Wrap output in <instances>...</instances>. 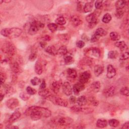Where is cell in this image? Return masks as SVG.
Segmentation results:
<instances>
[{"instance_id":"6da1fadb","label":"cell","mask_w":129,"mask_h":129,"mask_svg":"<svg viewBox=\"0 0 129 129\" xmlns=\"http://www.w3.org/2000/svg\"><path fill=\"white\" fill-rule=\"evenodd\" d=\"M25 114L29 116L33 120H38L42 117L47 118L50 116L51 112L46 108L33 106L27 108Z\"/></svg>"},{"instance_id":"7a4b0ae2","label":"cell","mask_w":129,"mask_h":129,"mask_svg":"<svg viewBox=\"0 0 129 129\" xmlns=\"http://www.w3.org/2000/svg\"><path fill=\"white\" fill-rule=\"evenodd\" d=\"M22 33V30L19 28H5L1 30V34L10 38H15L19 37Z\"/></svg>"},{"instance_id":"3957f363","label":"cell","mask_w":129,"mask_h":129,"mask_svg":"<svg viewBox=\"0 0 129 129\" xmlns=\"http://www.w3.org/2000/svg\"><path fill=\"white\" fill-rule=\"evenodd\" d=\"M73 120L69 117L65 116H57L50 120L51 125L55 126H65L72 123Z\"/></svg>"},{"instance_id":"277c9868","label":"cell","mask_w":129,"mask_h":129,"mask_svg":"<svg viewBox=\"0 0 129 129\" xmlns=\"http://www.w3.org/2000/svg\"><path fill=\"white\" fill-rule=\"evenodd\" d=\"M2 50L9 57L13 56L16 52V48L15 45L10 42L5 43L2 47Z\"/></svg>"},{"instance_id":"5b68a950","label":"cell","mask_w":129,"mask_h":129,"mask_svg":"<svg viewBox=\"0 0 129 129\" xmlns=\"http://www.w3.org/2000/svg\"><path fill=\"white\" fill-rule=\"evenodd\" d=\"M44 27V24L40 21L34 20L31 22L28 29V33L31 35L36 34L37 32Z\"/></svg>"},{"instance_id":"8992f818","label":"cell","mask_w":129,"mask_h":129,"mask_svg":"<svg viewBox=\"0 0 129 129\" xmlns=\"http://www.w3.org/2000/svg\"><path fill=\"white\" fill-rule=\"evenodd\" d=\"M46 99L49 100L54 104L60 106L67 107L68 105V103L66 100L60 97H57L56 96H54L51 94L47 97Z\"/></svg>"},{"instance_id":"52a82bcc","label":"cell","mask_w":129,"mask_h":129,"mask_svg":"<svg viewBox=\"0 0 129 129\" xmlns=\"http://www.w3.org/2000/svg\"><path fill=\"white\" fill-rule=\"evenodd\" d=\"M86 20L89 24V27L91 28L94 27L98 23L97 14L96 13L94 12L91 13L87 16Z\"/></svg>"},{"instance_id":"ba28073f","label":"cell","mask_w":129,"mask_h":129,"mask_svg":"<svg viewBox=\"0 0 129 129\" xmlns=\"http://www.w3.org/2000/svg\"><path fill=\"white\" fill-rule=\"evenodd\" d=\"M6 106L9 109L13 110L16 108L19 104V100L15 98H11L9 99L6 102Z\"/></svg>"},{"instance_id":"9c48e42d","label":"cell","mask_w":129,"mask_h":129,"mask_svg":"<svg viewBox=\"0 0 129 129\" xmlns=\"http://www.w3.org/2000/svg\"><path fill=\"white\" fill-rule=\"evenodd\" d=\"M116 88L114 86H109L105 88L103 91V94L106 97H109L115 94Z\"/></svg>"},{"instance_id":"30bf717a","label":"cell","mask_w":129,"mask_h":129,"mask_svg":"<svg viewBox=\"0 0 129 129\" xmlns=\"http://www.w3.org/2000/svg\"><path fill=\"white\" fill-rule=\"evenodd\" d=\"M91 78V73L89 71H86L80 74L79 82L85 84L87 83Z\"/></svg>"},{"instance_id":"8fae6325","label":"cell","mask_w":129,"mask_h":129,"mask_svg":"<svg viewBox=\"0 0 129 129\" xmlns=\"http://www.w3.org/2000/svg\"><path fill=\"white\" fill-rule=\"evenodd\" d=\"M85 87L84 84L81 82H78L74 85L73 87V92L76 95H78L80 92L83 91L85 89Z\"/></svg>"},{"instance_id":"7c38bea8","label":"cell","mask_w":129,"mask_h":129,"mask_svg":"<svg viewBox=\"0 0 129 129\" xmlns=\"http://www.w3.org/2000/svg\"><path fill=\"white\" fill-rule=\"evenodd\" d=\"M62 91L63 93L66 94L67 96H70L72 94L73 88H72L71 85L69 82H64L62 84Z\"/></svg>"},{"instance_id":"4fadbf2b","label":"cell","mask_w":129,"mask_h":129,"mask_svg":"<svg viewBox=\"0 0 129 129\" xmlns=\"http://www.w3.org/2000/svg\"><path fill=\"white\" fill-rule=\"evenodd\" d=\"M116 74V72L114 67L111 65L109 64L107 67V77L109 79H111L114 77Z\"/></svg>"},{"instance_id":"5bb4252c","label":"cell","mask_w":129,"mask_h":129,"mask_svg":"<svg viewBox=\"0 0 129 129\" xmlns=\"http://www.w3.org/2000/svg\"><path fill=\"white\" fill-rule=\"evenodd\" d=\"M86 53L88 54V55L94 56L96 58H98L100 56V51L99 49L95 47L89 48Z\"/></svg>"},{"instance_id":"9a60e30c","label":"cell","mask_w":129,"mask_h":129,"mask_svg":"<svg viewBox=\"0 0 129 129\" xmlns=\"http://www.w3.org/2000/svg\"><path fill=\"white\" fill-rule=\"evenodd\" d=\"M21 115V112L19 110H17L15 111L10 116L8 120V122L10 124L14 122L20 117Z\"/></svg>"},{"instance_id":"2e32d148","label":"cell","mask_w":129,"mask_h":129,"mask_svg":"<svg viewBox=\"0 0 129 129\" xmlns=\"http://www.w3.org/2000/svg\"><path fill=\"white\" fill-rule=\"evenodd\" d=\"M71 22L72 24L75 27H78L82 23V20L79 16L76 15H73L71 17Z\"/></svg>"},{"instance_id":"e0dca14e","label":"cell","mask_w":129,"mask_h":129,"mask_svg":"<svg viewBox=\"0 0 129 129\" xmlns=\"http://www.w3.org/2000/svg\"><path fill=\"white\" fill-rule=\"evenodd\" d=\"M100 83L98 81L94 82L92 83L89 88L91 92H94V93H97L99 92L100 88Z\"/></svg>"},{"instance_id":"ac0fdd59","label":"cell","mask_w":129,"mask_h":129,"mask_svg":"<svg viewBox=\"0 0 129 129\" xmlns=\"http://www.w3.org/2000/svg\"><path fill=\"white\" fill-rule=\"evenodd\" d=\"M10 68L11 70L15 74H18L20 72V67L19 64L17 61H13L10 63Z\"/></svg>"},{"instance_id":"d6986e66","label":"cell","mask_w":129,"mask_h":129,"mask_svg":"<svg viewBox=\"0 0 129 129\" xmlns=\"http://www.w3.org/2000/svg\"><path fill=\"white\" fill-rule=\"evenodd\" d=\"M60 87V84L58 81H54L50 85V88L51 90L55 94H57L59 91Z\"/></svg>"},{"instance_id":"ffe728a7","label":"cell","mask_w":129,"mask_h":129,"mask_svg":"<svg viewBox=\"0 0 129 129\" xmlns=\"http://www.w3.org/2000/svg\"><path fill=\"white\" fill-rule=\"evenodd\" d=\"M77 104L80 106H83L86 105L88 102L87 99L84 96H81L79 97L76 101Z\"/></svg>"},{"instance_id":"44dd1931","label":"cell","mask_w":129,"mask_h":129,"mask_svg":"<svg viewBox=\"0 0 129 129\" xmlns=\"http://www.w3.org/2000/svg\"><path fill=\"white\" fill-rule=\"evenodd\" d=\"M114 44H115V46L119 48V49L122 51L126 50L127 49V46L125 42L123 41H117L116 43H115Z\"/></svg>"},{"instance_id":"7402d4cb","label":"cell","mask_w":129,"mask_h":129,"mask_svg":"<svg viewBox=\"0 0 129 129\" xmlns=\"http://www.w3.org/2000/svg\"><path fill=\"white\" fill-rule=\"evenodd\" d=\"M67 74L68 77L71 79H75L77 76V71L72 68H69L67 70Z\"/></svg>"},{"instance_id":"603a6c76","label":"cell","mask_w":129,"mask_h":129,"mask_svg":"<svg viewBox=\"0 0 129 129\" xmlns=\"http://www.w3.org/2000/svg\"><path fill=\"white\" fill-rule=\"evenodd\" d=\"M45 50L46 52H47L48 53H49L51 55H55L57 54V50L56 49L55 46L53 45L47 46L45 49Z\"/></svg>"},{"instance_id":"cb8c5ba5","label":"cell","mask_w":129,"mask_h":129,"mask_svg":"<svg viewBox=\"0 0 129 129\" xmlns=\"http://www.w3.org/2000/svg\"><path fill=\"white\" fill-rule=\"evenodd\" d=\"M107 125V121L103 118L98 119L96 122V126L99 128H104Z\"/></svg>"},{"instance_id":"d4e9b609","label":"cell","mask_w":129,"mask_h":129,"mask_svg":"<svg viewBox=\"0 0 129 129\" xmlns=\"http://www.w3.org/2000/svg\"><path fill=\"white\" fill-rule=\"evenodd\" d=\"M35 72L37 75H41L43 72V67L38 60L36 61L35 64Z\"/></svg>"},{"instance_id":"484cf974","label":"cell","mask_w":129,"mask_h":129,"mask_svg":"<svg viewBox=\"0 0 129 129\" xmlns=\"http://www.w3.org/2000/svg\"><path fill=\"white\" fill-rule=\"evenodd\" d=\"M103 71V68L99 65V64H97L95 66L94 69V72L95 76L98 77L99 76Z\"/></svg>"},{"instance_id":"4316f807","label":"cell","mask_w":129,"mask_h":129,"mask_svg":"<svg viewBox=\"0 0 129 129\" xmlns=\"http://www.w3.org/2000/svg\"><path fill=\"white\" fill-rule=\"evenodd\" d=\"M93 7V2H88L85 4V5L84 6L83 8V11L85 13H88L90 12L92 10Z\"/></svg>"},{"instance_id":"83f0119b","label":"cell","mask_w":129,"mask_h":129,"mask_svg":"<svg viewBox=\"0 0 129 129\" xmlns=\"http://www.w3.org/2000/svg\"><path fill=\"white\" fill-rule=\"evenodd\" d=\"M38 94L41 96L42 97L46 99L47 97L50 95V93L49 91L47 89H41L38 92Z\"/></svg>"},{"instance_id":"f1b7e54d","label":"cell","mask_w":129,"mask_h":129,"mask_svg":"<svg viewBox=\"0 0 129 129\" xmlns=\"http://www.w3.org/2000/svg\"><path fill=\"white\" fill-rule=\"evenodd\" d=\"M126 5V2L124 1H116L115 4L116 10H122Z\"/></svg>"},{"instance_id":"f546056e","label":"cell","mask_w":129,"mask_h":129,"mask_svg":"<svg viewBox=\"0 0 129 129\" xmlns=\"http://www.w3.org/2000/svg\"><path fill=\"white\" fill-rule=\"evenodd\" d=\"M95 34L99 37H103L107 35V33L106 30L102 28H98L95 32Z\"/></svg>"},{"instance_id":"4dcf8cb0","label":"cell","mask_w":129,"mask_h":129,"mask_svg":"<svg viewBox=\"0 0 129 129\" xmlns=\"http://www.w3.org/2000/svg\"><path fill=\"white\" fill-rule=\"evenodd\" d=\"M68 53V49L66 46H61L57 49V54L61 55H64Z\"/></svg>"},{"instance_id":"1f68e13d","label":"cell","mask_w":129,"mask_h":129,"mask_svg":"<svg viewBox=\"0 0 129 129\" xmlns=\"http://www.w3.org/2000/svg\"><path fill=\"white\" fill-rule=\"evenodd\" d=\"M110 37L111 38V39L113 41H116L118 40L120 38V35L116 32H111L110 33Z\"/></svg>"},{"instance_id":"d6a6232c","label":"cell","mask_w":129,"mask_h":129,"mask_svg":"<svg viewBox=\"0 0 129 129\" xmlns=\"http://www.w3.org/2000/svg\"><path fill=\"white\" fill-rule=\"evenodd\" d=\"M47 27L51 32H54L57 30L58 26L55 23H49L47 25Z\"/></svg>"},{"instance_id":"836d02e7","label":"cell","mask_w":129,"mask_h":129,"mask_svg":"<svg viewBox=\"0 0 129 129\" xmlns=\"http://www.w3.org/2000/svg\"><path fill=\"white\" fill-rule=\"evenodd\" d=\"M109 125L110 126L113 127H116L118 126L119 124V122L118 120L115 119H110L108 121Z\"/></svg>"},{"instance_id":"e575fe53","label":"cell","mask_w":129,"mask_h":129,"mask_svg":"<svg viewBox=\"0 0 129 129\" xmlns=\"http://www.w3.org/2000/svg\"><path fill=\"white\" fill-rule=\"evenodd\" d=\"M111 16L109 13L105 14L103 16V18L102 19V22L103 23H109L111 21Z\"/></svg>"},{"instance_id":"d590c367","label":"cell","mask_w":129,"mask_h":129,"mask_svg":"<svg viewBox=\"0 0 129 129\" xmlns=\"http://www.w3.org/2000/svg\"><path fill=\"white\" fill-rule=\"evenodd\" d=\"M55 23L59 25H63L66 23V20L64 17L60 16L56 19Z\"/></svg>"},{"instance_id":"8d00e7d4","label":"cell","mask_w":129,"mask_h":129,"mask_svg":"<svg viewBox=\"0 0 129 129\" xmlns=\"http://www.w3.org/2000/svg\"><path fill=\"white\" fill-rule=\"evenodd\" d=\"M36 57H37V49H35V50L33 49V51L31 52V54L29 55L28 59L30 61H32L35 60Z\"/></svg>"},{"instance_id":"74e56055","label":"cell","mask_w":129,"mask_h":129,"mask_svg":"<svg viewBox=\"0 0 129 129\" xmlns=\"http://www.w3.org/2000/svg\"><path fill=\"white\" fill-rule=\"evenodd\" d=\"M117 55H118V53L116 51H115V50L109 51L108 53V57L111 59L116 58Z\"/></svg>"},{"instance_id":"f35d334b","label":"cell","mask_w":129,"mask_h":129,"mask_svg":"<svg viewBox=\"0 0 129 129\" xmlns=\"http://www.w3.org/2000/svg\"><path fill=\"white\" fill-rule=\"evenodd\" d=\"M64 62L66 64H69L72 63L73 61H74V59L73 58L72 56H70V55H67L64 58Z\"/></svg>"},{"instance_id":"ab89813d","label":"cell","mask_w":129,"mask_h":129,"mask_svg":"<svg viewBox=\"0 0 129 129\" xmlns=\"http://www.w3.org/2000/svg\"><path fill=\"white\" fill-rule=\"evenodd\" d=\"M120 93L124 96H128L129 95V92H128V89L126 87H122L120 90Z\"/></svg>"},{"instance_id":"60d3db41","label":"cell","mask_w":129,"mask_h":129,"mask_svg":"<svg viewBox=\"0 0 129 129\" xmlns=\"http://www.w3.org/2000/svg\"><path fill=\"white\" fill-rule=\"evenodd\" d=\"M20 97L24 101H27L30 98V95L27 93L21 92L20 94Z\"/></svg>"},{"instance_id":"b9f144b4","label":"cell","mask_w":129,"mask_h":129,"mask_svg":"<svg viewBox=\"0 0 129 129\" xmlns=\"http://www.w3.org/2000/svg\"><path fill=\"white\" fill-rule=\"evenodd\" d=\"M93 109L91 108H82L81 107V112H83L85 114H88V113H91L92 112H93Z\"/></svg>"},{"instance_id":"7bdbcfd3","label":"cell","mask_w":129,"mask_h":129,"mask_svg":"<svg viewBox=\"0 0 129 129\" xmlns=\"http://www.w3.org/2000/svg\"><path fill=\"white\" fill-rule=\"evenodd\" d=\"M26 92L30 95H32L35 94L36 93V90L30 86H28L26 88Z\"/></svg>"},{"instance_id":"ee69618b","label":"cell","mask_w":129,"mask_h":129,"mask_svg":"<svg viewBox=\"0 0 129 129\" xmlns=\"http://www.w3.org/2000/svg\"><path fill=\"white\" fill-rule=\"evenodd\" d=\"M124 11L123 10H117L115 13V16L116 18L120 19L123 16Z\"/></svg>"},{"instance_id":"f6af8a7d","label":"cell","mask_w":129,"mask_h":129,"mask_svg":"<svg viewBox=\"0 0 129 129\" xmlns=\"http://www.w3.org/2000/svg\"><path fill=\"white\" fill-rule=\"evenodd\" d=\"M41 82V80L37 77H34L31 80V83L33 86H36L39 84Z\"/></svg>"},{"instance_id":"bcb514c9","label":"cell","mask_w":129,"mask_h":129,"mask_svg":"<svg viewBox=\"0 0 129 129\" xmlns=\"http://www.w3.org/2000/svg\"><path fill=\"white\" fill-rule=\"evenodd\" d=\"M89 102L93 106H98V105L99 104V102L97 100H96L94 97H90L89 99Z\"/></svg>"},{"instance_id":"7dc6e473","label":"cell","mask_w":129,"mask_h":129,"mask_svg":"<svg viewBox=\"0 0 129 129\" xmlns=\"http://www.w3.org/2000/svg\"><path fill=\"white\" fill-rule=\"evenodd\" d=\"M103 6V2L101 1H97L95 3V7L97 9H101Z\"/></svg>"},{"instance_id":"c3c4849f","label":"cell","mask_w":129,"mask_h":129,"mask_svg":"<svg viewBox=\"0 0 129 129\" xmlns=\"http://www.w3.org/2000/svg\"><path fill=\"white\" fill-rule=\"evenodd\" d=\"M128 57H129L128 52H124L122 53L121 54V55L120 56L119 59H120V60H126V59L128 58Z\"/></svg>"},{"instance_id":"681fc988","label":"cell","mask_w":129,"mask_h":129,"mask_svg":"<svg viewBox=\"0 0 129 129\" xmlns=\"http://www.w3.org/2000/svg\"><path fill=\"white\" fill-rule=\"evenodd\" d=\"M100 37L97 36V35H96L95 33L91 36V38L90 39V41L91 42H95L96 41H97L99 39Z\"/></svg>"},{"instance_id":"f907efd6","label":"cell","mask_w":129,"mask_h":129,"mask_svg":"<svg viewBox=\"0 0 129 129\" xmlns=\"http://www.w3.org/2000/svg\"><path fill=\"white\" fill-rule=\"evenodd\" d=\"M76 45L78 47L81 48L85 46V42L83 40H79L76 42Z\"/></svg>"},{"instance_id":"816d5d0a","label":"cell","mask_w":129,"mask_h":129,"mask_svg":"<svg viewBox=\"0 0 129 129\" xmlns=\"http://www.w3.org/2000/svg\"><path fill=\"white\" fill-rule=\"evenodd\" d=\"M6 79V76L4 73L1 72V85H3L4 84V82Z\"/></svg>"},{"instance_id":"f5cc1de1","label":"cell","mask_w":129,"mask_h":129,"mask_svg":"<svg viewBox=\"0 0 129 129\" xmlns=\"http://www.w3.org/2000/svg\"><path fill=\"white\" fill-rule=\"evenodd\" d=\"M83 8H84V7H83L82 2H78V5H77V10H78V11L80 12H82L83 11Z\"/></svg>"},{"instance_id":"db71d44e","label":"cell","mask_w":129,"mask_h":129,"mask_svg":"<svg viewBox=\"0 0 129 129\" xmlns=\"http://www.w3.org/2000/svg\"><path fill=\"white\" fill-rule=\"evenodd\" d=\"M70 102L72 103V104H74L76 102V101H77V99L76 98L75 96H72L70 97Z\"/></svg>"},{"instance_id":"11a10c76","label":"cell","mask_w":129,"mask_h":129,"mask_svg":"<svg viewBox=\"0 0 129 129\" xmlns=\"http://www.w3.org/2000/svg\"><path fill=\"white\" fill-rule=\"evenodd\" d=\"M40 90L41 89H45L46 88V83L45 82L44 80H43L42 82H41L40 85Z\"/></svg>"},{"instance_id":"9f6ffc18","label":"cell","mask_w":129,"mask_h":129,"mask_svg":"<svg viewBox=\"0 0 129 129\" xmlns=\"http://www.w3.org/2000/svg\"><path fill=\"white\" fill-rule=\"evenodd\" d=\"M122 128H126L128 129L129 128V122L128 121H127L126 122H125L122 126L121 127Z\"/></svg>"},{"instance_id":"6f0895ef","label":"cell","mask_w":129,"mask_h":129,"mask_svg":"<svg viewBox=\"0 0 129 129\" xmlns=\"http://www.w3.org/2000/svg\"><path fill=\"white\" fill-rule=\"evenodd\" d=\"M40 45L41 47L42 48H44L45 47V46L46 45V43L45 41H41L40 42Z\"/></svg>"},{"instance_id":"680465c9","label":"cell","mask_w":129,"mask_h":129,"mask_svg":"<svg viewBox=\"0 0 129 129\" xmlns=\"http://www.w3.org/2000/svg\"><path fill=\"white\" fill-rule=\"evenodd\" d=\"M6 128H19L17 126H11V125H9L6 127Z\"/></svg>"},{"instance_id":"91938a15","label":"cell","mask_w":129,"mask_h":129,"mask_svg":"<svg viewBox=\"0 0 129 129\" xmlns=\"http://www.w3.org/2000/svg\"><path fill=\"white\" fill-rule=\"evenodd\" d=\"M44 41L46 40V41H49L50 39V37L49 36H45L44 37Z\"/></svg>"},{"instance_id":"94428289","label":"cell","mask_w":129,"mask_h":129,"mask_svg":"<svg viewBox=\"0 0 129 129\" xmlns=\"http://www.w3.org/2000/svg\"><path fill=\"white\" fill-rule=\"evenodd\" d=\"M4 95H5L4 94H3L2 93H1V101L3 100V98H4Z\"/></svg>"}]
</instances>
